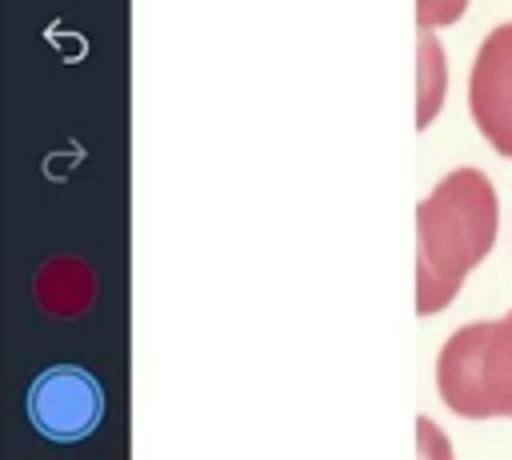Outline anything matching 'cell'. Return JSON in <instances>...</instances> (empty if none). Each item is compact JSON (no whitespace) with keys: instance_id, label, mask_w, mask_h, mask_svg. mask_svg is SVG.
<instances>
[{"instance_id":"1","label":"cell","mask_w":512,"mask_h":460,"mask_svg":"<svg viewBox=\"0 0 512 460\" xmlns=\"http://www.w3.org/2000/svg\"><path fill=\"white\" fill-rule=\"evenodd\" d=\"M500 200L480 168L448 172L416 208V312L432 316L492 252Z\"/></svg>"},{"instance_id":"2","label":"cell","mask_w":512,"mask_h":460,"mask_svg":"<svg viewBox=\"0 0 512 460\" xmlns=\"http://www.w3.org/2000/svg\"><path fill=\"white\" fill-rule=\"evenodd\" d=\"M436 388L456 416H512V312L456 328L440 348Z\"/></svg>"},{"instance_id":"3","label":"cell","mask_w":512,"mask_h":460,"mask_svg":"<svg viewBox=\"0 0 512 460\" xmlns=\"http://www.w3.org/2000/svg\"><path fill=\"white\" fill-rule=\"evenodd\" d=\"M28 416L48 440H80L104 416L100 384L76 364H56L28 388Z\"/></svg>"},{"instance_id":"4","label":"cell","mask_w":512,"mask_h":460,"mask_svg":"<svg viewBox=\"0 0 512 460\" xmlns=\"http://www.w3.org/2000/svg\"><path fill=\"white\" fill-rule=\"evenodd\" d=\"M468 112L480 136L500 156H512V20L496 24L472 60Z\"/></svg>"},{"instance_id":"5","label":"cell","mask_w":512,"mask_h":460,"mask_svg":"<svg viewBox=\"0 0 512 460\" xmlns=\"http://www.w3.org/2000/svg\"><path fill=\"white\" fill-rule=\"evenodd\" d=\"M416 68H420V80H416L420 84L416 88V128H428L432 116L444 104V84H448L444 48H440L436 32H428V28H420V60H416Z\"/></svg>"},{"instance_id":"6","label":"cell","mask_w":512,"mask_h":460,"mask_svg":"<svg viewBox=\"0 0 512 460\" xmlns=\"http://www.w3.org/2000/svg\"><path fill=\"white\" fill-rule=\"evenodd\" d=\"M464 8H468V0H416V24L436 32L444 24H456L464 16Z\"/></svg>"},{"instance_id":"7","label":"cell","mask_w":512,"mask_h":460,"mask_svg":"<svg viewBox=\"0 0 512 460\" xmlns=\"http://www.w3.org/2000/svg\"><path fill=\"white\" fill-rule=\"evenodd\" d=\"M416 452H420V460H452V448H448L444 432L428 416L416 420Z\"/></svg>"}]
</instances>
